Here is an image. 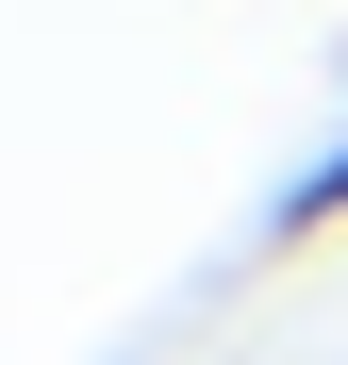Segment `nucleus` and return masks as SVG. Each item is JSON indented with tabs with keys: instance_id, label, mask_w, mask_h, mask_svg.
I'll list each match as a JSON object with an SVG mask.
<instances>
[{
	"instance_id": "obj_1",
	"label": "nucleus",
	"mask_w": 348,
	"mask_h": 365,
	"mask_svg": "<svg viewBox=\"0 0 348 365\" xmlns=\"http://www.w3.org/2000/svg\"><path fill=\"white\" fill-rule=\"evenodd\" d=\"M332 216H348V150H332V166H299V182H282V216H265V250H315Z\"/></svg>"
}]
</instances>
